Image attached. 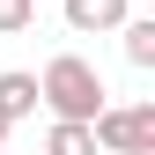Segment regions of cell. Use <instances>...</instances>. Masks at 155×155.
Listing matches in <instances>:
<instances>
[{"label": "cell", "instance_id": "obj_1", "mask_svg": "<svg viewBox=\"0 0 155 155\" xmlns=\"http://www.w3.org/2000/svg\"><path fill=\"white\" fill-rule=\"evenodd\" d=\"M37 104H52V118H96L104 111V74H96L81 52H59L45 74H37Z\"/></svg>", "mask_w": 155, "mask_h": 155}, {"label": "cell", "instance_id": "obj_2", "mask_svg": "<svg viewBox=\"0 0 155 155\" xmlns=\"http://www.w3.org/2000/svg\"><path fill=\"white\" fill-rule=\"evenodd\" d=\"M89 133L104 155H155V104H118V111L104 104L89 118Z\"/></svg>", "mask_w": 155, "mask_h": 155}, {"label": "cell", "instance_id": "obj_3", "mask_svg": "<svg viewBox=\"0 0 155 155\" xmlns=\"http://www.w3.org/2000/svg\"><path fill=\"white\" fill-rule=\"evenodd\" d=\"M118 22H126V0H67V30H81V37L118 30Z\"/></svg>", "mask_w": 155, "mask_h": 155}, {"label": "cell", "instance_id": "obj_4", "mask_svg": "<svg viewBox=\"0 0 155 155\" xmlns=\"http://www.w3.org/2000/svg\"><path fill=\"white\" fill-rule=\"evenodd\" d=\"M45 155H104V148H96V133H89L81 118H52V133H45Z\"/></svg>", "mask_w": 155, "mask_h": 155}, {"label": "cell", "instance_id": "obj_5", "mask_svg": "<svg viewBox=\"0 0 155 155\" xmlns=\"http://www.w3.org/2000/svg\"><path fill=\"white\" fill-rule=\"evenodd\" d=\"M0 111L8 118H30L37 111V74H0Z\"/></svg>", "mask_w": 155, "mask_h": 155}, {"label": "cell", "instance_id": "obj_6", "mask_svg": "<svg viewBox=\"0 0 155 155\" xmlns=\"http://www.w3.org/2000/svg\"><path fill=\"white\" fill-rule=\"evenodd\" d=\"M118 37H126V59L133 67H155V22H118Z\"/></svg>", "mask_w": 155, "mask_h": 155}, {"label": "cell", "instance_id": "obj_7", "mask_svg": "<svg viewBox=\"0 0 155 155\" xmlns=\"http://www.w3.org/2000/svg\"><path fill=\"white\" fill-rule=\"evenodd\" d=\"M37 22V0H0V37H22Z\"/></svg>", "mask_w": 155, "mask_h": 155}, {"label": "cell", "instance_id": "obj_8", "mask_svg": "<svg viewBox=\"0 0 155 155\" xmlns=\"http://www.w3.org/2000/svg\"><path fill=\"white\" fill-rule=\"evenodd\" d=\"M8 133H15V118H8V111H0V148H8Z\"/></svg>", "mask_w": 155, "mask_h": 155}]
</instances>
